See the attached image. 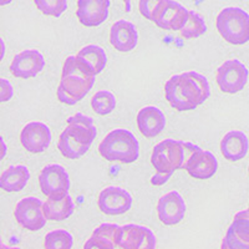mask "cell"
<instances>
[{"instance_id": "cell-16", "label": "cell", "mask_w": 249, "mask_h": 249, "mask_svg": "<svg viewBox=\"0 0 249 249\" xmlns=\"http://www.w3.org/2000/svg\"><path fill=\"white\" fill-rule=\"evenodd\" d=\"M110 0H77L76 17L86 28H95L108 18Z\"/></svg>"}, {"instance_id": "cell-13", "label": "cell", "mask_w": 249, "mask_h": 249, "mask_svg": "<svg viewBox=\"0 0 249 249\" xmlns=\"http://www.w3.org/2000/svg\"><path fill=\"white\" fill-rule=\"evenodd\" d=\"M21 146L30 153H41L48 150L51 142V131L48 124L40 121L26 124L20 132Z\"/></svg>"}, {"instance_id": "cell-22", "label": "cell", "mask_w": 249, "mask_h": 249, "mask_svg": "<svg viewBox=\"0 0 249 249\" xmlns=\"http://www.w3.org/2000/svg\"><path fill=\"white\" fill-rule=\"evenodd\" d=\"M249 150L248 136L243 131L232 130L227 132L221 141V152L231 162L244 159Z\"/></svg>"}, {"instance_id": "cell-10", "label": "cell", "mask_w": 249, "mask_h": 249, "mask_svg": "<svg viewBox=\"0 0 249 249\" xmlns=\"http://www.w3.org/2000/svg\"><path fill=\"white\" fill-rule=\"evenodd\" d=\"M188 12L175 0H162L153 13L152 21L162 30L179 31L186 24Z\"/></svg>"}, {"instance_id": "cell-5", "label": "cell", "mask_w": 249, "mask_h": 249, "mask_svg": "<svg viewBox=\"0 0 249 249\" xmlns=\"http://www.w3.org/2000/svg\"><path fill=\"white\" fill-rule=\"evenodd\" d=\"M96 74L92 69L77 56H68L62 68L61 81L59 88L74 96L77 101L82 100L90 92L95 84Z\"/></svg>"}, {"instance_id": "cell-37", "label": "cell", "mask_w": 249, "mask_h": 249, "mask_svg": "<svg viewBox=\"0 0 249 249\" xmlns=\"http://www.w3.org/2000/svg\"><path fill=\"white\" fill-rule=\"evenodd\" d=\"M248 210H249V204H248Z\"/></svg>"}, {"instance_id": "cell-7", "label": "cell", "mask_w": 249, "mask_h": 249, "mask_svg": "<svg viewBox=\"0 0 249 249\" xmlns=\"http://www.w3.org/2000/svg\"><path fill=\"white\" fill-rule=\"evenodd\" d=\"M249 77V71L243 62L231 59L217 69L215 80L223 92L237 93L244 89Z\"/></svg>"}, {"instance_id": "cell-6", "label": "cell", "mask_w": 249, "mask_h": 249, "mask_svg": "<svg viewBox=\"0 0 249 249\" xmlns=\"http://www.w3.org/2000/svg\"><path fill=\"white\" fill-rule=\"evenodd\" d=\"M218 33L232 45H243L249 41V14L241 8H224L215 20Z\"/></svg>"}, {"instance_id": "cell-28", "label": "cell", "mask_w": 249, "mask_h": 249, "mask_svg": "<svg viewBox=\"0 0 249 249\" xmlns=\"http://www.w3.org/2000/svg\"><path fill=\"white\" fill-rule=\"evenodd\" d=\"M74 244V239L72 235L65 230H55L49 232L45 235V242H44V247L46 249H71Z\"/></svg>"}, {"instance_id": "cell-25", "label": "cell", "mask_w": 249, "mask_h": 249, "mask_svg": "<svg viewBox=\"0 0 249 249\" xmlns=\"http://www.w3.org/2000/svg\"><path fill=\"white\" fill-rule=\"evenodd\" d=\"M76 56L86 62L96 75L102 72L107 64V55H106L105 50L99 45L85 46L77 53Z\"/></svg>"}, {"instance_id": "cell-31", "label": "cell", "mask_w": 249, "mask_h": 249, "mask_svg": "<svg viewBox=\"0 0 249 249\" xmlns=\"http://www.w3.org/2000/svg\"><path fill=\"white\" fill-rule=\"evenodd\" d=\"M0 86H1V90H0V92H1V102H6L9 101V100L12 99L13 95H14V89H13V85L10 84V81L6 79H4V77H1L0 79Z\"/></svg>"}, {"instance_id": "cell-8", "label": "cell", "mask_w": 249, "mask_h": 249, "mask_svg": "<svg viewBox=\"0 0 249 249\" xmlns=\"http://www.w3.org/2000/svg\"><path fill=\"white\" fill-rule=\"evenodd\" d=\"M14 215L20 226L31 232L43 230L48 221L44 213V203L36 197L20 199L15 206Z\"/></svg>"}, {"instance_id": "cell-15", "label": "cell", "mask_w": 249, "mask_h": 249, "mask_svg": "<svg viewBox=\"0 0 249 249\" xmlns=\"http://www.w3.org/2000/svg\"><path fill=\"white\" fill-rule=\"evenodd\" d=\"M222 248L249 249V210L235 213L226 237L223 238Z\"/></svg>"}, {"instance_id": "cell-3", "label": "cell", "mask_w": 249, "mask_h": 249, "mask_svg": "<svg viewBox=\"0 0 249 249\" xmlns=\"http://www.w3.org/2000/svg\"><path fill=\"white\" fill-rule=\"evenodd\" d=\"M198 146L191 142L166 139L157 143L152 151L151 163L160 173H171L184 170L187 160Z\"/></svg>"}, {"instance_id": "cell-18", "label": "cell", "mask_w": 249, "mask_h": 249, "mask_svg": "<svg viewBox=\"0 0 249 249\" xmlns=\"http://www.w3.org/2000/svg\"><path fill=\"white\" fill-rule=\"evenodd\" d=\"M124 239V227L115 223H102L93 231L90 239L85 243V248H121Z\"/></svg>"}, {"instance_id": "cell-2", "label": "cell", "mask_w": 249, "mask_h": 249, "mask_svg": "<svg viewBox=\"0 0 249 249\" xmlns=\"http://www.w3.org/2000/svg\"><path fill=\"white\" fill-rule=\"evenodd\" d=\"M96 135L93 120L77 112L68 119V126L60 135L57 148L65 159L77 160L90 150Z\"/></svg>"}, {"instance_id": "cell-32", "label": "cell", "mask_w": 249, "mask_h": 249, "mask_svg": "<svg viewBox=\"0 0 249 249\" xmlns=\"http://www.w3.org/2000/svg\"><path fill=\"white\" fill-rule=\"evenodd\" d=\"M56 95H57V99H59V101L62 102V104H65V105L72 106L79 102L74 96H71L70 93L66 92L65 90H62L61 88H57Z\"/></svg>"}, {"instance_id": "cell-9", "label": "cell", "mask_w": 249, "mask_h": 249, "mask_svg": "<svg viewBox=\"0 0 249 249\" xmlns=\"http://www.w3.org/2000/svg\"><path fill=\"white\" fill-rule=\"evenodd\" d=\"M40 190L46 197H62L70 190V177L61 164L51 163L45 166L39 175Z\"/></svg>"}, {"instance_id": "cell-1", "label": "cell", "mask_w": 249, "mask_h": 249, "mask_svg": "<svg viewBox=\"0 0 249 249\" xmlns=\"http://www.w3.org/2000/svg\"><path fill=\"white\" fill-rule=\"evenodd\" d=\"M164 96L177 111L195 110L210 99V82L197 71L173 75L164 85Z\"/></svg>"}, {"instance_id": "cell-27", "label": "cell", "mask_w": 249, "mask_h": 249, "mask_svg": "<svg viewBox=\"0 0 249 249\" xmlns=\"http://www.w3.org/2000/svg\"><path fill=\"white\" fill-rule=\"evenodd\" d=\"M116 97L111 91L100 90L91 99V107L97 115L105 116L112 112L116 107Z\"/></svg>"}, {"instance_id": "cell-26", "label": "cell", "mask_w": 249, "mask_h": 249, "mask_svg": "<svg viewBox=\"0 0 249 249\" xmlns=\"http://www.w3.org/2000/svg\"><path fill=\"white\" fill-rule=\"evenodd\" d=\"M207 25L204 23V19L196 12H188V17H187L186 24L183 28L179 30V34L184 39H196V37L202 36L206 34Z\"/></svg>"}, {"instance_id": "cell-4", "label": "cell", "mask_w": 249, "mask_h": 249, "mask_svg": "<svg viewBox=\"0 0 249 249\" xmlns=\"http://www.w3.org/2000/svg\"><path fill=\"white\" fill-rule=\"evenodd\" d=\"M99 152L106 161L133 163L140 156V143L131 131L115 128L100 142Z\"/></svg>"}, {"instance_id": "cell-34", "label": "cell", "mask_w": 249, "mask_h": 249, "mask_svg": "<svg viewBox=\"0 0 249 249\" xmlns=\"http://www.w3.org/2000/svg\"><path fill=\"white\" fill-rule=\"evenodd\" d=\"M124 1V5H126V12H130L131 10V0H121Z\"/></svg>"}, {"instance_id": "cell-12", "label": "cell", "mask_w": 249, "mask_h": 249, "mask_svg": "<svg viewBox=\"0 0 249 249\" xmlns=\"http://www.w3.org/2000/svg\"><path fill=\"white\" fill-rule=\"evenodd\" d=\"M45 68V59L39 50L28 49L17 54L10 64V72L19 79L35 77Z\"/></svg>"}, {"instance_id": "cell-21", "label": "cell", "mask_w": 249, "mask_h": 249, "mask_svg": "<svg viewBox=\"0 0 249 249\" xmlns=\"http://www.w3.org/2000/svg\"><path fill=\"white\" fill-rule=\"evenodd\" d=\"M121 248L153 249L156 248V237L147 227L140 224H126L124 226V239Z\"/></svg>"}, {"instance_id": "cell-17", "label": "cell", "mask_w": 249, "mask_h": 249, "mask_svg": "<svg viewBox=\"0 0 249 249\" xmlns=\"http://www.w3.org/2000/svg\"><path fill=\"white\" fill-rule=\"evenodd\" d=\"M160 221L166 226H175L183 219L186 214V203L179 192L171 191L160 198L157 203Z\"/></svg>"}, {"instance_id": "cell-29", "label": "cell", "mask_w": 249, "mask_h": 249, "mask_svg": "<svg viewBox=\"0 0 249 249\" xmlns=\"http://www.w3.org/2000/svg\"><path fill=\"white\" fill-rule=\"evenodd\" d=\"M35 5L43 14L59 18L68 9V0H34Z\"/></svg>"}, {"instance_id": "cell-30", "label": "cell", "mask_w": 249, "mask_h": 249, "mask_svg": "<svg viewBox=\"0 0 249 249\" xmlns=\"http://www.w3.org/2000/svg\"><path fill=\"white\" fill-rule=\"evenodd\" d=\"M161 1L162 0H140L139 10L140 13H141L142 17L152 21L153 13H155L156 8H157V5H159Z\"/></svg>"}, {"instance_id": "cell-33", "label": "cell", "mask_w": 249, "mask_h": 249, "mask_svg": "<svg viewBox=\"0 0 249 249\" xmlns=\"http://www.w3.org/2000/svg\"><path fill=\"white\" fill-rule=\"evenodd\" d=\"M171 173H160L157 172L155 176H152V178H151V183L153 184V186H162V184H164L166 182L168 181V179L171 178Z\"/></svg>"}, {"instance_id": "cell-36", "label": "cell", "mask_w": 249, "mask_h": 249, "mask_svg": "<svg viewBox=\"0 0 249 249\" xmlns=\"http://www.w3.org/2000/svg\"><path fill=\"white\" fill-rule=\"evenodd\" d=\"M248 173H249V166H248Z\"/></svg>"}, {"instance_id": "cell-24", "label": "cell", "mask_w": 249, "mask_h": 249, "mask_svg": "<svg viewBox=\"0 0 249 249\" xmlns=\"http://www.w3.org/2000/svg\"><path fill=\"white\" fill-rule=\"evenodd\" d=\"M75 206L74 201L70 196L65 195L62 197H48L44 203V213H45L48 221H65L74 213Z\"/></svg>"}, {"instance_id": "cell-20", "label": "cell", "mask_w": 249, "mask_h": 249, "mask_svg": "<svg viewBox=\"0 0 249 249\" xmlns=\"http://www.w3.org/2000/svg\"><path fill=\"white\" fill-rule=\"evenodd\" d=\"M137 126L142 136L153 139L166 127V117L156 106H144L137 113Z\"/></svg>"}, {"instance_id": "cell-14", "label": "cell", "mask_w": 249, "mask_h": 249, "mask_svg": "<svg viewBox=\"0 0 249 249\" xmlns=\"http://www.w3.org/2000/svg\"><path fill=\"white\" fill-rule=\"evenodd\" d=\"M184 170L196 179H210L218 170V160L211 151L197 147L187 160Z\"/></svg>"}, {"instance_id": "cell-23", "label": "cell", "mask_w": 249, "mask_h": 249, "mask_svg": "<svg viewBox=\"0 0 249 249\" xmlns=\"http://www.w3.org/2000/svg\"><path fill=\"white\" fill-rule=\"evenodd\" d=\"M30 179L29 168L24 164H15L6 168L0 177V187L5 192H20Z\"/></svg>"}, {"instance_id": "cell-35", "label": "cell", "mask_w": 249, "mask_h": 249, "mask_svg": "<svg viewBox=\"0 0 249 249\" xmlns=\"http://www.w3.org/2000/svg\"><path fill=\"white\" fill-rule=\"evenodd\" d=\"M13 0H0V4H1V6L4 5H8V4L12 3Z\"/></svg>"}, {"instance_id": "cell-11", "label": "cell", "mask_w": 249, "mask_h": 249, "mask_svg": "<svg viewBox=\"0 0 249 249\" xmlns=\"http://www.w3.org/2000/svg\"><path fill=\"white\" fill-rule=\"evenodd\" d=\"M132 201V196L122 187L110 186L100 192L97 206L105 214L119 215L131 210Z\"/></svg>"}, {"instance_id": "cell-19", "label": "cell", "mask_w": 249, "mask_h": 249, "mask_svg": "<svg viewBox=\"0 0 249 249\" xmlns=\"http://www.w3.org/2000/svg\"><path fill=\"white\" fill-rule=\"evenodd\" d=\"M110 43L120 53L133 50L139 43V33L128 20H119L110 29Z\"/></svg>"}]
</instances>
